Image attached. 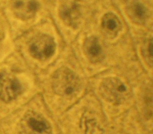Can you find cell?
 I'll list each match as a JSON object with an SVG mask.
<instances>
[{
	"mask_svg": "<svg viewBox=\"0 0 153 134\" xmlns=\"http://www.w3.org/2000/svg\"><path fill=\"white\" fill-rule=\"evenodd\" d=\"M60 15L62 19L67 24L75 25L79 18V12L76 5L71 7H64L61 10Z\"/></svg>",
	"mask_w": 153,
	"mask_h": 134,
	"instance_id": "obj_7",
	"label": "cell"
},
{
	"mask_svg": "<svg viewBox=\"0 0 153 134\" xmlns=\"http://www.w3.org/2000/svg\"><path fill=\"white\" fill-rule=\"evenodd\" d=\"M120 21L116 16L108 13L104 16L102 21V27L108 32H117L119 30Z\"/></svg>",
	"mask_w": 153,
	"mask_h": 134,
	"instance_id": "obj_8",
	"label": "cell"
},
{
	"mask_svg": "<svg viewBox=\"0 0 153 134\" xmlns=\"http://www.w3.org/2000/svg\"><path fill=\"white\" fill-rule=\"evenodd\" d=\"M134 14L138 18L143 19L146 15V9L145 7L140 3L136 4L134 6Z\"/></svg>",
	"mask_w": 153,
	"mask_h": 134,
	"instance_id": "obj_10",
	"label": "cell"
},
{
	"mask_svg": "<svg viewBox=\"0 0 153 134\" xmlns=\"http://www.w3.org/2000/svg\"><path fill=\"white\" fill-rule=\"evenodd\" d=\"M80 79L73 71L66 67L58 69L53 77L52 85L55 93L61 96H69L77 91Z\"/></svg>",
	"mask_w": 153,
	"mask_h": 134,
	"instance_id": "obj_1",
	"label": "cell"
},
{
	"mask_svg": "<svg viewBox=\"0 0 153 134\" xmlns=\"http://www.w3.org/2000/svg\"><path fill=\"white\" fill-rule=\"evenodd\" d=\"M24 134H52L51 124L42 116L33 112L27 113L21 121Z\"/></svg>",
	"mask_w": 153,
	"mask_h": 134,
	"instance_id": "obj_2",
	"label": "cell"
},
{
	"mask_svg": "<svg viewBox=\"0 0 153 134\" xmlns=\"http://www.w3.org/2000/svg\"><path fill=\"white\" fill-rule=\"evenodd\" d=\"M87 43V53L91 57L96 58L101 56L102 48L97 38H91Z\"/></svg>",
	"mask_w": 153,
	"mask_h": 134,
	"instance_id": "obj_9",
	"label": "cell"
},
{
	"mask_svg": "<svg viewBox=\"0 0 153 134\" xmlns=\"http://www.w3.org/2000/svg\"><path fill=\"white\" fill-rule=\"evenodd\" d=\"M103 92L110 101L118 103L125 99L127 88L121 81L117 78L108 79L103 83Z\"/></svg>",
	"mask_w": 153,
	"mask_h": 134,
	"instance_id": "obj_5",
	"label": "cell"
},
{
	"mask_svg": "<svg viewBox=\"0 0 153 134\" xmlns=\"http://www.w3.org/2000/svg\"><path fill=\"white\" fill-rule=\"evenodd\" d=\"M22 86L13 76L4 73L0 74V98L5 102L15 99L21 93Z\"/></svg>",
	"mask_w": 153,
	"mask_h": 134,
	"instance_id": "obj_4",
	"label": "cell"
},
{
	"mask_svg": "<svg viewBox=\"0 0 153 134\" xmlns=\"http://www.w3.org/2000/svg\"><path fill=\"white\" fill-rule=\"evenodd\" d=\"M56 44L53 39L49 35H41L32 40L30 44V53L35 58L47 59L53 54Z\"/></svg>",
	"mask_w": 153,
	"mask_h": 134,
	"instance_id": "obj_3",
	"label": "cell"
},
{
	"mask_svg": "<svg viewBox=\"0 0 153 134\" xmlns=\"http://www.w3.org/2000/svg\"><path fill=\"white\" fill-rule=\"evenodd\" d=\"M12 7L16 17L23 20L34 17L39 9L37 0H13Z\"/></svg>",
	"mask_w": 153,
	"mask_h": 134,
	"instance_id": "obj_6",
	"label": "cell"
}]
</instances>
